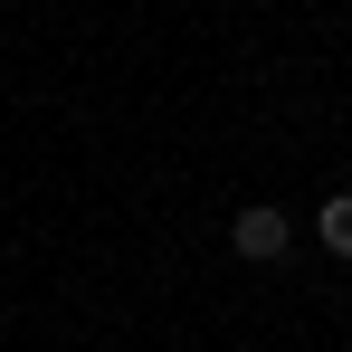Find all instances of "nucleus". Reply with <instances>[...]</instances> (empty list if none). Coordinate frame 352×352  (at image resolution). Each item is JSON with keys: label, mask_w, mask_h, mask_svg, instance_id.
I'll list each match as a JSON object with an SVG mask.
<instances>
[{"label": "nucleus", "mask_w": 352, "mask_h": 352, "mask_svg": "<svg viewBox=\"0 0 352 352\" xmlns=\"http://www.w3.org/2000/svg\"><path fill=\"white\" fill-rule=\"evenodd\" d=\"M0 314H10V305H0Z\"/></svg>", "instance_id": "7ed1b4c3"}, {"label": "nucleus", "mask_w": 352, "mask_h": 352, "mask_svg": "<svg viewBox=\"0 0 352 352\" xmlns=\"http://www.w3.org/2000/svg\"><path fill=\"white\" fill-rule=\"evenodd\" d=\"M314 238H324V248H333V257L352 267V190H333V200L314 210Z\"/></svg>", "instance_id": "f03ea898"}, {"label": "nucleus", "mask_w": 352, "mask_h": 352, "mask_svg": "<svg viewBox=\"0 0 352 352\" xmlns=\"http://www.w3.org/2000/svg\"><path fill=\"white\" fill-rule=\"evenodd\" d=\"M229 248L248 257V267H267V257H286V248H295V219L276 210V200H248V210L229 219Z\"/></svg>", "instance_id": "f257e3e1"}]
</instances>
